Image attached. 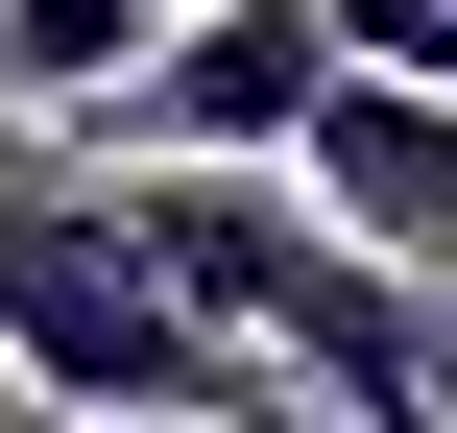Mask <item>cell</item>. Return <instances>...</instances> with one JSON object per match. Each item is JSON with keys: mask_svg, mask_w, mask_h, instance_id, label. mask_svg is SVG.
Wrapping results in <instances>:
<instances>
[{"mask_svg": "<svg viewBox=\"0 0 457 433\" xmlns=\"http://www.w3.org/2000/svg\"><path fill=\"white\" fill-rule=\"evenodd\" d=\"M96 217L145 241L169 313H217L265 386H313L337 433H457V313L410 265H361L289 169H96Z\"/></svg>", "mask_w": 457, "mask_h": 433, "instance_id": "obj_1", "label": "cell"}, {"mask_svg": "<svg viewBox=\"0 0 457 433\" xmlns=\"http://www.w3.org/2000/svg\"><path fill=\"white\" fill-rule=\"evenodd\" d=\"M313 96H337L313 0H169V24H145V72H120L72 145H96V169H289V145H313Z\"/></svg>", "mask_w": 457, "mask_h": 433, "instance_id": "obj_3", "label": "cell"}, {"mask_svg": "<svg viewBox=\"0 0 457 433\" xmlns=\"http://www.w3.org/2000/svg\"><path fill=\"white\" fill-rule=\"evenodd\" d=\"M289 193H313L361 265L457 289V96H386V72H337V96H313V145H289Z\"/></svg>", "mask_w": 457, "mask_h": 433, "instance_id": "obj_4", "label": "cell"}, {"mask_svg": "<svg viewBox=\"0 0 457 433\" xmlns=\"http://www.w3.org/2000/svg\"><path fill=\"white\" fill-rule=\"evenodd\" d=\"M0 386H48L72 433H337L313 386H265L217 313L145 289V241L96 217V169H0Z\"/></svg>", "mask_w": 457, "mask_h": 433, "instance_id": "obj_2", "label": "cell"}, {"mask_svg": "<svg viewBox=\"0 0 457 433\" xmlns=\"http://www.w3.org/2000/svg\"><path fill=\"white\" fill-rule=\"evenodd\" d=\"M313 48L386 72V96H457V0H313Z\"/></svg>", "mask_w": 457, "mask_h": 433, "instance_id": "obj_6", "label": "cell"}, {"mask_svg": "<svg viewBox=\"0 0 457 433\" xmlns=\"http://www.w3.org/2000/svg\"><path fill=\"white\" fill-rule=\"evenodd\" d=\"M145 24H169V0H0V96H24V121H96V96L145 72Z\"/></svg>", "mask_w": 457, "mask_h": 433, "instance_id": "obj_5", "label": "cell"}]
</instances>
